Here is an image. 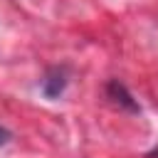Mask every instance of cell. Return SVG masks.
I'll use <instances>...</instances> for the list:
<instances>
[{
    "instance_id": "cell-1",
    "label": "cell",
    "mask_w": 158,
    "mask_h": 158,
    "mask_svg": "<svg viewBox=\"0 0 158 158\" xmlns=\"http://www.w3.org/2000/svg\"><path fill=\"white\" fill-rule=\"evenodd\" d=\"M67 84H69V69H67V67H59V64L47 67V72H44V77H42V81H40L42 94H44V99H49V101L59 99V96L64 94Z\"/></svg>"
},
{
    "instance_id": "cell-2",
    "label": "cell",
    "mask_w": 158,
    "mask_h": 158,
    "mask_svg": "<svg viewBox=\"0 0 158 158\" xmlns=\"http://www.w3.org/2000/svg\"><path fill=\"white\" fill-rule=\"evenodd\" d=\"M106 99L114 104V106H118L121 111H128V114H141V106H138V101L131 96V91L126 89V84L123 81H118V79H111L109 84H106Z\"/></svg>"
},
{
    "instance_id": "cell-3",
    "label": "cell",
    "mask_w": 158,
    "mask_h": 158,
    "mask_svg": "<svg viewBox=\"0 0 158 158\" xmlns=\"http://www.w3.org/2000/svg\"><path fill=\"white\" fill-rule=\"evenodd\" d=\"M10 138H12V136H10V131H7L5 126H0V148H2V146H7V143H10Z\"/></svg>"
}]
</instances>
